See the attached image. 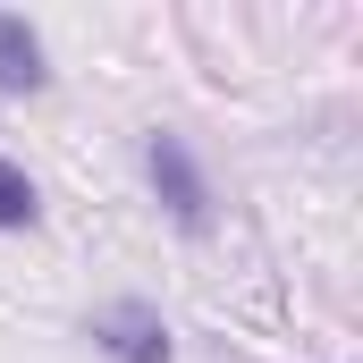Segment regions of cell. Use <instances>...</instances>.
Segmentation results:
<instances>
[{
	"mask_svg": "<svg viewBox=\"0 0 363 363\" xmlns=\"http://www.w3.org/2000/svg\"><path fill=\"white\" fill-rule=\"evenodd\" d=\"M144 178H152L161 211L178 220L186 237H203V228H211V186H203V169H194V152H186L178 127H152V135H144Z\"/></svg>",
	"mask_w": 363,
	"mask_h": 363,
	"instance_id": "obj_1",
	"label": "cell"
},
{
	"mask_svg": "<svg viewBox=\"0 0 363 363\" xmlns=\"http://www.w3.org/2000/svg\"><path fill=\"white\" fill-rule=\"evenodd\" d=\"M93 347L110 363H169V321L127 296V304H101L93 313Z\"/></svg>",
	"mask_w": 363,
	"mask_h": 363,
	"instance_id": "obj_2",
	"label": "cell"
},
{
	"mask_svg": "<svg viewBox=\"0 0 363 363\" xmlns=\"http://www.w3.org/2000/svg\"><path fill=\"white\" fill-rule=\"evenodd\" d=\"M51 85V68H43V34L17 17V9H0V93L9 101H26V93Z\"/></svg>",
	"mask_w": 363,
	"mask_h": 363,
	"instance_id": "obj_3",
	"label": "cell"
},
{
	"mask_svg": "<svg viewBox=\"0 0 363 363\" xmlns=\"http://www.w3.org/2000/svg\"><path fill=\"white\" fill-rule=\"evenodd\" d=\"M43 220V194H34V178L17 169V161H0V228H34Z\"/></svg>",
	"mask_w": 363,
	"mask_h": 363,
	"instance_id": "obj_4",
	"label": "cell"
}]
</instances>
